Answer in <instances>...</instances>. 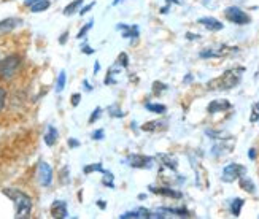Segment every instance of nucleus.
<instances>
[{
    "label": "nucleus",
    "mask_w": 259,
    "mask_h": 219,
    "mask_svg": "<svg viewBox=\"0 0 259 219\" xmlns=\"http://www.w3.org/2000/svg\"><path fill=\"white\" fill-rule=\"evenodd\" d=\"M4 194L7 197H10L15 203V217L18 219H26L30 216L32 213V199L29 197L27 194L21 192L18 189H4Z\"/></svg>",
    "instance_id": "1"
},
{
    "label": "nucleus",
    "mask_w": 259,
    "mask_h": 219,
    "mask_svg": "<svg viewBox=\"0 0 259 219\" xmlns=\"http://www.w3.org/2000/svg\"><path fill=\"white\" fill-rule=\"evenodd\" d=\"M245 73V68L243 67H235L231 68V70H226L218 79L211 81L210 86H213V89H221V91H228L235 87L242 79V75Z\"/></svg>",
    "instance_id": "2"
},
{
    "label": "nucleus",
    "mask_w": 259,
    "mask_h": 219,
    "mask_svg": "<svg viewBox=\"0 0 259 219\" xmlns=\"http://www.w3.org/2000/svg\"><path fill=\"white\" fill-rule=\"evenodd\" d=\"M21 68V57L16 54H11L0 62V79L4 81H10L13 79Z\"/></svg>",
    "instance_id": "3"
},
{
    "label": "nucleus",
    "mask_w": 259,
    "mask_h": 219,
    "mask_svg": "<svg viewBox=\"0 0 259 219\" xmlns=\"http://www.w3.org/2000/svg\"><path fill=\"white\" fill-rule=\"evenodd\" d=\"M224 16H226V19H229L231 22H234V24H239V26L248 24V22L251 21V18L239 7L226 8V11H224Z\"/></svg>",
    "instance_id": "4"
},
{
    "label": "nucleus",
    "mask_w": 259,
    "mask_h": 219,
    "mask_svg": "<svg viewBox=\"0 0 259 219\" xmlns=\"http://www.w3.org/2000/svg\"><path fill=\"white\" fill-rule=\"evenodd\" d=\"M246 173V168L240 164H229L228 167H224L221 180L224 183H232L235 180H240Z\"/></svg>",
    "instance_id": "5"
},
{
    "label": "nucleus",
    "mask_w": 259,
    "mask_h": 219,
    "mask_svg": "<svg viewBox=\"0 0 259 219\" xmlns=\"http://www.w3.org/2000/svg\"><path fill=\"white\" fill-rule=\"evenodd\" d=\"M127 164L132 168H151L154 165V159L148 157V156H143V154H131L127 157Z\"/></svg>",
    "instance_id": "6"
},
{
    "label": "nucleus",
    "mask_w": 259,
    "mask_h": 219,
    "mask_svg": "<svg viewBox=\"0 0 259 219\" xmlns=\"http://www.w3.org/2000/svg\"><path fill=\"white\" fill-rule=\"evenodd\" d=\"M232 50L235 48H229V46H217V48H207L204 51H200V57H204V59H210V57H224V56H228Z\"/></svg>",
    "instance_id": "7"
},
{
    "label": "nucleus",
    "mask_w": 259,
    "mask_h": 219,
    "mask_svg": "<svg viewBox=\"0 0 259 219\" xmlns=\"http://www.w3.org/2000/svg\"><path fill=\"white\" fill-rule=\"evenodd\" d=\"M38 181L41 186H50L53 183V168L47 164V162H40L38 164Z\"/></svg>",
    "instance_id": "8"
},
{
    "label": "nucleus",
    "mask_w": 259,
    "mask_h": 219,
    "mask_svg": "<svg viewBox=\"0 0 259 219\" xmlns=\"http://www.w3.org/2000/svg\"><path fill=\"white\" fill-rule=\"evenodd\" d=\"M51 216L53 217H67L69 211H67V203L64 200H54L51 205Z\"/></svg>",
    "instance_id": "9"
},
{
    "label": "nucleus",
    "mask_w": 259,
    "mask_h": 219,
    "mask_svg": "<svg viewBox=\"0 0 259 219\" xmlns=\"http://www.w3.org/2000/svg\"><path fill=\"white\" fill-rule=\"evenodd\" d=\"M150 191L153 194H159V195H165V197H172V199H182L183 194L180 191H175V189H170V188H154V186H150Z\"/></svg>",
    "instance_id": "10"
},
{
    "label": "nucleus",
    "mask_w": 259,
    "mask_h": 219,
    "mask_svg": "<svg viewBox=\"0 0 259 219\" xmlns=\"http://www.w3.org/2000/svg\"><path fill=\"white\" fill-rule=\"evenodd\" d=\"M21 24H22V19H19V18H7V19H2V21H0V32H10V30L16 29Z\"/></svg>",
    "instance_id": "11"
},
{
    "label": "nucleus",
    "mask_w": 259,
    "mask_h": 219,
    "mask_svg": "<svg viewBox=\"0 0 259 219\" xmlns=\"http://www.w3.org/2000/svg\"><path fill=\"white\" fill-rule=\"evenodd\" d=\"M199 24H202L205 29L208 30H213V32H217V30H221L224 26L221 24V22L215 18H200L199 19Z\"/></svg>",
    "instance_id": "12"
},
{
    "label": "nucleus",
    "mask_w": 259,
    "mask_h": 219,
    "mask_svg": "<svg viewBox=\"0 0 259 219\" xmlns=\"http://www.w3.org/2000/svg\"><path fill=\"white\" fill-rule=\"evenodd\" d=\"M116 29L122 32V37H124V38H137L139 37V27L137 26L118 24Z\"/></svg>",
    "instance_id": "13"
},
{
    "label": "nucleus",
    "mask_w": 259,
    "mask_h": 219,
    "mask_svg": "<svg viewBox=\"0 0 259 219\" xmlns=\"http://www.w3.org/2000/svg\"><path fill=\"white\" fill-rule=\"evenodd\" d=\"M231 108V103L228 100H213L208 105V113H220V111H226Z\"/></svg>",
    "instance_id": "14"
},
{
    "label": "nucleus",
    "mask_w": 259,
    "mask_h": 219,
    "mask_svg": "<svg viewBox=\"0 0 259 219\" xmlns=\"http://www.w3.org/2000/svg\"><path fill=\"white\" fill-rule=\"evenodd\" d=\"M164 129H167V122H164V121H150L142 125V130H145V132H159Z\"/></svg>",
    "instance_id": "15"
},
{
    "label": "nucleus",
    "mask_w": 259,
    "mask_h": 219,
    "mask_svg": "<svg viewBox=\"0 0 259 219\" xmlns=\"http://www.w3.org/2000/svg\"><path fill=\"white\" fill-rule=\"evenodd\" d=\"M157 159L161 160V164H164V167L167 168H170V170H177L178 167V160L172 156H168V154H157Z\"/></svg>",
    "instance_id": "16"
},
{
    "label": "nucleus",
    "mask_w": 259,
    "mask_h": 219,
    "mask_svg": "<svg viewBox=\"0 0 259 219\" xmlns=\"http://www.w3.org/2000/svg\"><path fill=\"white\" fill-rule=\"evenodd\" d=\"M58 137H59V132L56 130V127L48 125V132L45 134V143H47L48 146H54L56 142H58Z\"/></svg>",
    "instance_id": "17"
},
{
    "label": "nucleus",
    "mask_w": 259,
    "mask_h": 219,
    "mask_svg": "<svg viewBox=\"0 0 259 219\" xmlns=\"http://www.w3.org/2000/svg\"><path fill=\"white\" fill-rule=\"evenodd\" d=\"M240 188H242L243 191H246V192H250V194H253V192L256 191L254 183H253L248 177H245V175L240 178Z\"/></svg>",
    "instance_id": "18"
},
{
    "label": "nucleus",
    "mask_w": 259,
    "mask_h": 219,
    "mask_svg": "<svg viewBox=\"0 0 259 219\" xmlns=\"http://www.w3.org/2000/svg\"><path fill=\"white\" fill-rule=\"evenodd\" d=\"M145 108L148 111H151V113H156V114H164L167 111V107L161 105V103H146Z\"/></svg>",
    "instance_id": "19"
},
{
    "label": "nucleus",
    "mask_w": 259,
    "mask_h": 219,
    "mask_svg": "<svg viewBox=\"0 0 259 219\" xmlns=\"http://www.w3.org/2000/svg\"><path fill=\"white\" fill-rule=\"evenodd\" d=\"M81 5H83V0H73L72 4H69V5H67V7L64 8V15H65V16L73 15L75 11H76L78 8H80Z\"/></svg>",
    "instance_id": "20"
},
{
    "label": "nucleus",
    "mask_w": 259,
    "mask_h": 219,
    "mask_svg": "<svg viewBox=\"0 0 259 219\" xmlns=\"http://www.w3.org/2000/svg\"><path fill=\"white\" fill-rule=\"evenodd\" d=\"M50 0H40V2H37L35 5H32L30 7V11L32 13H40V11H45V10H48L50 8Z\"/></svg>",
    "instance_id": "21"
},
{
    "label": "nucleus",
    "mask_w": 259,
    "mask_h": 219,
    "mask_svg": "<svg viewBox=\"0 0 259 219\" xmlns=\"http://www.w3.org/2000/svg\"><path fill=\"white\" fill-rule=\"evenodd\" d=\"M243 206V200L242 199H234L232 203H231V213L234 216H240V210Z\"/></svg>",
    "instance_id": "22"
},
{
    "label": "nucleus",
    "mask_w": 259,
    "mask_h": 219,
    "mask_svg": "<svg viewBox=\"0 0 259 219\" xmlns=\"http://www.w3.org/2000/svg\"><path fill=\"white\" fill-rule=\"evenodd\" d=\"M162 211L177 214V216H180V217H188V216H191L189 211H188L186 208H162Z\"/></svg>",
    "instance_id": "23"
},
{
    "label": "nucleus",
    "mask_w": 259,
    "mask_h": 219,
    "mask_svg": "<svg viewBox=\"0 0 259 219\" xmlns=\"http://www.w3.org/2000/svg\"><path fill=\"white\" fill-rule=\"evenodd\" d=\"M167 91V84H164V83H161V81H154L153 83V94L154 96H157L159 97L162 92H165Z\"/></svg>",
    "instance_id": "24"
},
{
    "label": "nucleus",
    "mask_w": 259,
    "mask_h": 219,
    "mask_svg": "<svg viewBox=\"0 0 259 219\" xmlns=\"http://www.w3.org/2000/svg\"><path fill=\"white\" fill-rule=\"evenodd\" d=\"M65 79H67V76H65V72L62 70L59 73V76H58V81H56V92H62L64 91V87H65Z\"/></svg>",
    "instance_id": "25"
},
{
    "label": "nucleus",
    "mask_w": 259,
    "mask_h": 219,
    "mask_svg": "<svg viewBox=\"0 0 259 219\" xmlns=\"http://www.w3.org/2000/svg\"><path fill=\"white\" fill-rule=\"evenodd\" d=\"M83 171L86 175H89V173H93V171H100V173H104L105 170L102 168V165H100V164H91V165H86Z\"/></svg>",
    "instance_id": "26"
},
{
    "label": "nucleus",
    "mask_w": 259,
    "mask_h": 219,
    "mask_svg": "<svg viewBox=\"0 0 259 219\" xmlns=\"http://www.w3.org/2000/svg\"><path fill=\"white\" fill-rule=\"evenodd\" d=\"M93 24H94V21H93V19H91V21H89V22H86V26H83V27H81V30H80V32H78V35H76V38H80V40H81V38H83V37L86 35V33H88L89 30H91V29H93Z\"/></svg>",
    "instance_id": "27"
},
{
    "label": "nucleus",
    "mask_w": 259,
    "mask_h": 219,
    "mask_svg": "<svg viewBox=\"0 0 259 219\" xmlns=\"http://www.w3.org/2000/svg\"><path fill=\"white\" fill-rule=\"evenodd\" d=\"M116 64H118L119 67H122V68H127V65H129V57H127V54H126V53H121V54L118 56Z\"/></svg>",
    "instance_id": "28"
},
{
    "label": "nucleus",
    "mask_w": 259,
    "mask_h": 219,
    "mask_svg": "<svg viewBox=\"0 0 259 219\" xmlns=\"http://www.w3.org/2000/svg\"><path fill=\"white\" fill-rule=\"evenodd\" d=\"M257 121H259V102L253 105L251 116H250V122H257Z\"/></svg>",
    "instance_id": "29"
},
{
    "label": "nucleus",
    "mask_w": 259,
    "mask_h": 219,
    "mask_svg": "<svg viewBox=\"0 0 259 219\" xmlns=\"http://www.w3.org/2000/svg\"><path fill=\"white\" fill-rule=\"evenodd\" d=\"M108 111H110V116H113V118H122V116H124V113H122V111L119 110V107H118V105L110 107V108H108Z\"/></svg>",
    "instance_id": "30"
},
{
    "label": "nucleus",
    "mask_w": 259,
    "mask_h": 219,
    "mask_svg": "<svg viewBox=\"0 0 259 219\" xmlns=\"http://www.w3.org/2000/svg\"><path fill=\"white\" fill-rule=\"evenodd\" d=\"M104 175H105V178H104V184L105 186H110V188H115V184H113V173H110V171H104Z\"/></svg>",
    "instance_id": "31"
},
{
    "label": "nucleus",
    "mask_w": 259,
    "mask_h": 219,
    "mask_svg": "<svg viewBox=\"0 0 259 219\" xmlns=\"http://www.w3.org/2000/svg\"><path fill=\"white\" fill-rule=\"evenodd\" d=\"M100 114H102V108L100 107H97L94 111H93V114H91V118H89V124H94L99 118H100Z\"/></svg>",
    "instance_id": "32"
},
{
    "label": "nucleus",
    "mask_w": 259,
    "mask_h": 219,
    "mask_svg": "<svg viewBox=\"0 0 259 219\" xmlns=\"http://www.w3.org/2000/svg\"><path fill=\"white\" fill-rule=\"evenodd\" d=\"M5 100H7V91L4 87H0V111H2L5 105Z\"/></svg>",
    "instance_id": "33"
},
{
    "label": "nucleus",
    "mask_w": 259,
    "mask_h": 219,
    "mask_svg": "<svg viewBox=\"0 0 259 219\" xmlns=\"http://www.w3.org/2000/svg\"><path fill=\"white\" fill-rule=\"evenodd\" d=\"M119 217H121V219H129V217H140V213H139V210H135V211H129V213H124V214H121Z\"/></svg>",
    "instance_id": "34"
},
{
    "label": "nucleus",
    "mask_w": 259,
    "mask_h": 219,
    "mask_svg": "<svg viewBox=\"0 0 259 219\" xmlns=\"http://www.w3.org/2000/svg\"><path fill=\"white\" fill-rule=\"evenodd\" d=\"M104 135H105V132H104L102 129H99V130H96V132L93 134V140H102Z\"/></svg>",
    "instance_id": "35"
},
{
    "label": "nucleus",
    "mask_w": 259,
    "mask_h": 219,
    "mask_svg": "<svg viewBox=\"0 0 259 219\" xmlns=\"http://www.w3.org/2000/svg\"><path fill=\"white\" fill-rule=\"evenodd\" d=\"M94 5H96V2H91V4H88L86 7H83V8L80 10V15H81V16H84V15L88 13L89 10H91V8H94Z\"/></svg>",
    "instance_id": "36"
},
{
    "label": "nucleus",
    "mask_w": 259,
    "mask_h": 219,
    "mask_svg": "<svg viewBox=\"0 0 259 219\" xmlns=\"http://www.w3.org/2000/svg\"><path fill=\"white\" fill-rule=\"evenodd\" d=\"M80 100H81V94H73V96H72V105H73V107H78V103H80Z\"/></svg>",
    "instance_id": "37"
},
{
    "label": "nucleus",
    "mask_w": 259,
    "mask_h": 219,
    "mask_svg": "<svg viewBox=\"0 0 259 219\" xmlns=\"http://www.w3.org/2000/svg\"><path fill=\"white\" fill-rule=\"evenodd\" d=\"M67 171H69V168H67V167H64L62 168V178H61V181L64 183V184H67V183H69V178H67Z\"/></svg>",
    "instance_id": "38"
},
{
    "label": "nucleus",
    "mask_w": 259,
    "mask_h": 219,
    "mask_svg": "<svg viewBox=\"0 0 259 219\" xmlns=\"http://www.w3.org/2000/svg\"><path fill=\"white\" fill-rule=\"evenodd\" d=\"M81 51H83L84 54H93V53H94V50L91 48V46H88V45H84V46H83Z\"/></svg>",
    "instance_id": "39"
},
{
    "label": "nucleus",
    "mask_w": 259,
    "mask_h": 219,
    "mask_svg": "<svg viewBox=\"0 0 259 219\" xmlns=\"http://www.w3.org/2000/svg\"><path fill=\"white\" fill-rule=\"evenodd\" d=\"M69 146L70 148H78V146H80V142L75 140V138H70V140H69Z\"/></svg>",
    "instance_id": "40"
},
{
    "label": "nucleus",
    "mask_w": 259,
    "mask_h": 219,
    "mask_svg": "<svg viewBox=\"0 0 259 219\" xmlns=\"http://www.w3.org/2000/svg\"><path fill=\"white\" fill-rule=\"evenodd\" d=\"M67 37H69V32H64V33H62V37L59 38V43H61V45H65V41H67Z\"/></svg>",
    "instance_id": "41"
},
{
    "label": "nucleus",
    "mask_w": 259,
    "mask_h": 219,
    "mask_svg": "<svg viewBox=\"0 0 259 219\" xmlns=\"http://www.w3.org/2000/svg\"><path fill=\"white\" fill-rule=\"evenodd\" d=\"M248 157H250L251 160H253V159H256V149H254V148H251L250 151H248Z\"/></svg>",
    "instance_id": "42"
},
{
    "label": "nucleus",
    "mask_w": 259,
    "mask_h": 219,
    "mask_svg": "<svg viewBox=\"0 0 259 219\" xmlns=\"http://www.w3.org/2000/svg\"><path fill=\"white\" fill-rule=\"evenodd\" d=\"M37 2H40V0H26L24 5H26V7H32V5H35Z\"/></svg>",
    "instance_id": "43"
},
{
    "label": "nucleus",
    "mask_w": 259,
    "mask_h": 219,
    "mask_svg": "<svg viewBox=\"0 0 259 219\" xmlns=\"http://www.w3.org/2000/svg\"><path fill=\"white\" fill-rule=\"evenodd\" d=\"M200 35H194V33H186V38L188 40H196V38H199Z\"/></svg>",
    "instance_id": "44"
},
{
    "label": "nucleus",
    "mask_w": 259,
    "mask_h": 219,
    "mask_svg": "<svg viewBox=\"0 0 259 219\" xmlns=\"http://www.w3.org/2000/svg\"><path fill=\"white\" fill-rule=\"evenodd\" d=\"M97 205H99V208H100V210H105V206H107L104 200H99V202H97Z\"/></svg>",
    "instance_id": "45"
},
{
    "label": "nucleus",
    "mask_w": 259,
    "mask_h": 219,
    "mask_svg": "<svg viewBox=\"0 0 259 219\" xmlns=\"http://www.w3.org/2000/svg\"><path fill=\"white\" fill-rule=\"evenodd\" d=\"M83 84H84V87H86V91H88V92H91V91H93L91 84H89V83L86 81V79H84V83H83Z\"/></svg>",
    "instance_id": "46"
},
{
    "label": "nucleus",
    "mask_w": 259,
    "mask_h": 219,
    "mask_svg": "<svg viewBox=\"0 0 259 219\" xmlns=\"http://www.w3.org/2000/svg\"><path fill=\"white\" fill-rule=\"evenodd\" d=\"M183 81H185V83H191V81H193V76H191V75L185 76V79H183Z\"/></svg>",
    "instance_id": "47"
},
{
    "label": "nucleus",
    "mask_w": 259,
    "mask_h": 219,
    "mask_svg": "<svg viewBox=\"0 0 259 219\" xmlns=\"http://www.w3.org/2000/svg\"><path fill=\"white\" fill-rule=\"evenodd\" d=\"M172 2H175V4H183V0H167V4H172Z\"/></svg>",
    "instance_id": "48"
},
{
    "label": "nucleus",
    "mask_w": 259,
    "mask_h": 219,
    "mask_svg": "<svg viewBox=\"0 0 259 219\" xmlns=\"http://www.w3.org/2000/svg\"><path fill=\"white\" fill-rule=\"evenodd\" d=\"M99 70H100V64H99V62H96V65H94V72L97 73Z\"/></svg>",
    "instance_id": "49"
},
{
    "label": "nucleus",
    "mask_w": 259,
    "mask_h": 219,
    "mask_svg": "<svg viewBox=\"0 0 259 219\" xmlns=\"http://www.w3.org/2000/svg\"><path fill=\"white\" fill-rule=\"evenodd\" d=\"M139 199L143 200V199H146V195H145V194H140V195H139Z\"/></svg>",
    "instance_id": "50"
},
{
    "label": "nucleus",
    "mask_w": 259,
    "mask_h": 219,
    "mask_svg": "<svg viewBox=\"0 0 259 219\" xmlns=\"http://www.w3.org/2000/svg\"><path fill=\"white\" fill-rule=\"evenodd\" d=\"M119 2H122V0H115V2H113V5H118Z\"/></svg>",
    "instance_id": "51"
}]
</instances>
